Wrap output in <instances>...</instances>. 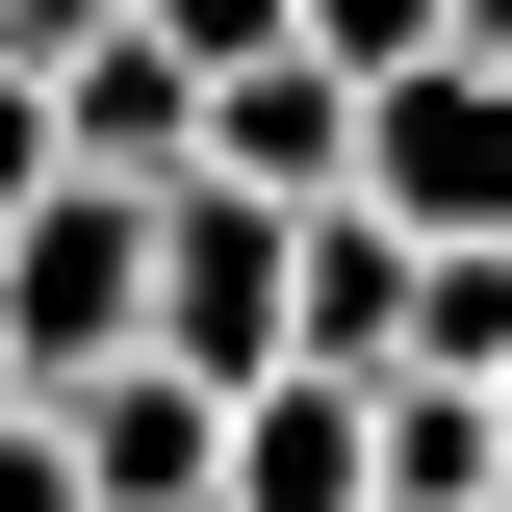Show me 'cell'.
Masks as SVG:
<instances>
[{
    "instance_id": "obj_1",
    "label": "cell",
    "mask_w": 512,
    "mask_h": 512,
    "mask_svg": "<svg viewBox=\"0 0 512 512\" xmlns=\"http://www.w3.org/2000/svg\"><path fill=\"white\" fill-rule=\"evenodd\" d=\"M128 333H154V205H128V180H52V205H0V410L103 384Z\"/></svg>"
},
{
    "instance_id": "obj_2",
    "label": "cell",
    "mask_w": 512,
    "mask_h": 512,
    "mask_svg": "<svg viewBox=\"0 0 512 512\" xmlns=\"http://www.w3.org/2000/svg\"><path fill=\"white\" fill-rule=\"evenodd\" d=\"M282 256H308V205H231V180H154V333L128 359L154 384H282Z\"/></svg>"
},
{
    "instance_id": "obj_3",
    "label": "cell",
    "mask_w": 512,
    "mask_h": 512,
    "mask_svg": "<svg viewBox=\"0 0 512 512\" xmlns=\"http://www.w3.org/2000/svg\"><path fill=\"white\" fill-rule=\"evenodd\" d=\"M359 205H384V231H410V256H512V77H384V103H359Z\"/></svg>"
},
{
    "instance_id": "obj_4",
    "label": "cell",
    "mask_w": 512,
    "mask_h": 512,
    "mask_svg": "<svg viewBox=\"0 0 512 512\" xmlns=\"http://www.w3.org/2000/svg\"><path fill=\"white\" fill-rule=\"evenodd\" d=\"M52 461H77V512H205L231 487V410L154 384V359H103V384H52Z\"/></svg>"
},
{
    "instance_id": "obj_5",
    "label": "cell",
    "mask_w": 512,
    "mask_h": 512,
    "mask_svg": "<svg viewBox=\"0 0 512 512\" xmlns=\"http://www.w3.org/2000/svg\"><path fill=\"white\" fill-rule=\"evenodd\" d=\"M180 180H231V205H359V77H308V52L205 77V154H180Z\"/></svg>"
},
{
    "instance_id": "obj_6",
    "label": "cell",
    "mask_w": 512,
    "mask_h": 512,
    "mask_svg": "<svg viewBox=\"0 0 512 512\" xmlns=\"http://www.w3.org/2000/svg\"><path fill=\"white\" fill-rule=\"evenodd\" d=\"M52 154H77V180H128V205H154V180L205 154V77L154 52V26H103V52H52Z\"/></svg>"
},
{
    "instance_id": "obj_7",
    "label": "cell",
    "mask_w": 512,
    "mask_h": 512,
    "mask_svg": "<svg viewBox=\"0 0 512 512\" xmlns=\"http://www.w3.org/2000/svg\"><path fill=\"white\" fill-rule=\"evenodd\" d=\"M205 512H384L359 487V384H308V359L231 384V487H205Z\"/></svg>"
},
{
    "instance_id": "obj_8",
    "label": "cell",
    "mask_w": 512,
    "mask_h": 512,
    "mask_svg": "<svg viewBox=\"0 0 512 512\" xmlns=\"http://www.w3.org/2000/svg\"><path fill=\"white\" fill-rule=\"evenodd\" d=\"M410 384H512V256H410Z\"/></svg>"
},
{
    "instance_id": "obj_9",
    "label": "cell",
    "mask_w": 512,
    "mask_h": 512,
    "mask_svg": "<svg viewBox=\"0 0 512 512\" xmlns=\"http://www.w3.org/2000/svg\"><path fill=\"white\" fill-rule=\"evenodd\" d=\"M282 52H308V77H359V103H384V77H436V0H282Z\"/></svg>"
},
{
    "instance_id": "obj_10",
    "label": "cell",
    "mask_w": 512,
    "mask_h": 512,
    "mask_svg": "<svg viewBox=\"0 0 512 512\" xmlns=\"http://www.w3.org/2000/svg\"><path fill=\"white\" fill-rule=\"evenodd\" d=\"M103 26H154L180 77H256V52H282V0H103Z\"/></svg>"
},
{
    "instance_id": "obj_11",
    "label": "cell",
    "mask_w": 512,
    "mask_h": 512,
    "mask_svg": "<svg viewBox=\"0 0 512 512\" xmlns=\"http://www.w3.org/2000/svg\"><path fill=\"white\" fill-rule=\"evenodd\" d=\"M77 154H52V77H0V205H52Z\"/></svg>"
},
{
    "instance_id": "obj_12",
    "label": "cell",
    "mask_w": 512,
    "mask_h": 512,
    "mask_svg": "<svg viewBox=\"0 0 512 512\" xmlns=\"http://www.w3.org/2000/svg\"><path fill=\"white\" fill-rule=\"evenodd\" d=\"M0 512H77V461H52V410H0Z\"/></svg>"
}]
</instances>
